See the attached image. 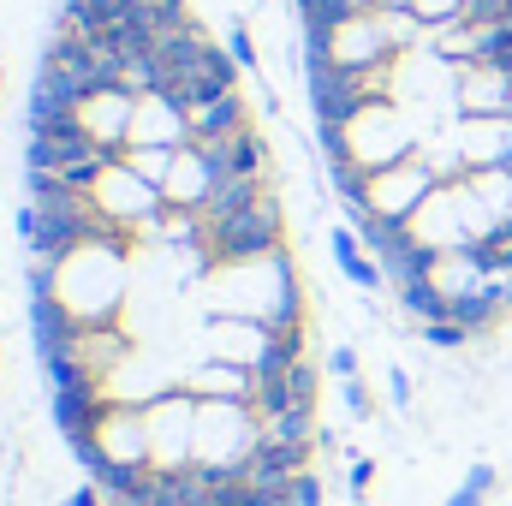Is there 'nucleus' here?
<instances>
[{
  "instance_id": "obj_1",
  "label": "nucleus",
  "mask_w": 512,
  "mask_h": 506,
  "mask_svg": "<svg viewBox=\"0 0 512 506\" xmlns=\"http://www.w3.org/2000/svg\"><path fill=\"white\" fill-rule=\"evenodd\" d=\"M197 304L203 316H245V322H268V328H304V286L292 251H262L245 262H209L197 280Z\"/></svg>"
},
{
  "instance_id": "obj_2",
  "label": "nucleus",
  "mask_w": 512,
  "mask_h": 506,
  "mask_svg": "<svg viewBox=\"0 0 512 506\" xmlns=\"http://www.w3.org/2000/svg\"><path fill=\"white\" fill-rule=\"evenodd\" d=\"M328 161H352L364 173H387L399 161H411L417 149V131H411V114L399 102H364L346 126H316Z\"/></svg>"
},
{
  "instance_id": "obj_3",
  "label": "nucleus",
  "mask_w": 512,
  "mask_h": 506,
  "mask_svg": "<svg viewBox=\"0 0 512 506\" xmlns=\"http://www.w3.org/2000/svg\"><path fill=\"white\" fill-rule=\"evenodd\" d=\"M54 304L72 322H84V328L120 322V310H126V239L120 245H90V251H78L72 262H60Z\"/></svg>"
},
{
  "instance_id": "obj_4",
  "label": "nucleus",
  "mask_w": 512,
  "mask_h": 506,
  "mask_svg": "<svg viewBox=\"0 0 512 506\" xmlns=\"http://www.w3.org/2000/svg\"><path fill=\"white\" fill-rule=\"evenodd\" d=\"M197 352L215 364H239L251 376L286 370L292 358H304V328H268V322H245V316H203Z\"/></svg>"
},
{
  "instance_id": "obj_5",
  "label": "nucleus",
  "mask_w": 512,
  "mask_h": 506,
  "mask_svg": "<svg viewBox=\"0 0 512 506\" xmlns=\"http://www.w3.org/2000/svg\"><path fill=\"white\" fill-rule=\"evenodd\" d=\"M262 447V423L256 405L239 399H197V471L209 477H239L251 465V453Z\"/></svg>"
},
{
  "instance_id": "obj_6",
  "label": "nucleus",
  "mask_w": 512,
  "mask_h": 506,
  "mask_svg": "<svg viewBox=\"0 0 512 506\" xmlns=\"http://www.w3.org/2000/svg\"><path fill=\"white\" fill-rule=\"evenodd\" d=\"M78 465L90 471V483L114 477V471H149V429H143V405H108L102 423L72 441Z\"/></svg>"
},
{
  "instance_id": "obj_7",
  "label": "nucleus",
  "mask_w": 512,
  "mask_h": 506,
  "mask_svg": "<svg viewBox=\"0 0 512 506\" xmlns=\"http://www.w3.org/2000/svg\"><path fill=\"white\" fill-rule=\"evenodd\" d=\"M280 245H286V215L268 191L251 197L245 209H233V215L203 221V256L209 262H245V256L280 251Z\"/></svg>"
},
{
  "instance_id": "obj_8",
  "label": "nucleus",
  "mask_w": 512,
  "mask_h": 506,
  "mask_svg": "<svg viewBox=\"0 0 512 506\" xmlns=\"http://www.w3.org/2000/svg\"><path fill=\"white\" fill-rule=\"evenodd\" d=\"M143 429H149V471L179 477L197 459V393L191 387H167L161 399L143 405Z\"/></svg>"
},
{
  "instance_id": "obj_9",
  "label": "nucleus",
  "mask_w": 512,
  "mask_h": 506,
  "mask_svg": "<svg viewBox=\"0 0 512 506\" xmlns=\"http://www.w3.org/2000/svg\"><path fill=\"white\" fill-rule=\"evenodd\" d=\"M90 203H96V209H102V215H108L126 239H143V227L167 209V197H161L149 179H137L120 155H114V161L90 179Z\"/></svg>"
},
{
  "instance_id": "obj_10",
  "label": "nucleus",
  "mask_w": 512,
  "mask_h": 506,
  "mask_svg": "<svg viewBox=\"0 0 512 506\" xmlns=\"http://www.w3.org/2000/svg\"><path fill=\"white\" fill-rule=\"evenodd\" d=\"M114 155L102 149V143H90L78 126L66 131H42V137H30V149H24V167H48V173H66L78 191H90V179L108 167Z\"/></svg>"
},
{
  "instance_id": "obj_11",
  "label": "nucleus",
  "mask_w": 512,
  "mask_h": 506,
  "mask_svg": "<svg viewBox=\"0 0 512 506\" xmlns=\"http://www.w3.org/2000/svg\"><path fill=\"white\" fill-rule=\"evenodd\" d=\"M435 185H441V179L411 155V161H399V167H387V173H370V185H364V209H370L376 221L405 227V221L423 209V197H429Z\"/></svg>"
},
{
  "instance_id": "obj_12",
  "label": "nucleus",
  "mask_w": 512,
  "mask_h": 506,
  "mask_svg": "<svg viewBox=\"0 0 512 506\" xmlns=\"http://www.w3.org/2000/svg\"><path fill=\"white\" fill-rule=\"evenodd\" d=\"M441 137L465 155L471 173L512 167V120H501V114H459V120L441 126Z\"/></svg>"
},
{
  "instance_id": "obj_13",
  "label": "nucleus",
  "mask_w": 512,
  "mask_h": 506,
  "mask_svg": "<svg viewBox=\"0 0 512 506\" xmlns=\"http://www.w3.org/2000/svg\"><path fill=\"white\" fill-rule=\"evenodd\" d=\"M185 143H191V114H185L167 90L137 96V114H131L126 149H185Z\"/></svg>"
},
{
  "instance_id": "obj_14",
  "label": "nucleus",
  "mask_w": 512,
  "mask_h": 506,
  "mask_svg": "<svg viewBox=\"0 0 512 506\" xmlns=\"http://www.w3.org/2000/svg\"><path fill=\"white\" fill-rule=\"evenodd\" d=\"M405 239L411 245H423V251H465L471 245V233H465V221H459V197H453V185H435L429 197H423V209L405 221Z\"/></svg>"
},
{
  "instance_id": "obj_15",
  "label": "nucleus",
  "mask_w": 512,
  "mask_h": 506,
  "mask_svg": "<svg viewBox=\"0 0 512 506\" xmlns=\"http://www.w3.org/2000/svg\"><path fill=\"white\" fill-rule=\"evenodd\" d=\"M131 114H137V96L131 90H90L84 102H78V131L90 137V143H102L108 155H120L131 137Z\"/></svg>"
},
{
  "instance_id": "obj_16",
  "label": "nucleus",
  "mask_w": 512,
  "mask_h": 506,
  "mask_svg": "<svg viewBox=\"0 0 512 506\" xmlns=\"http://www.w3.org/2000/svg\"><path fill=\"white\" fill-rule=\"evenodd\" d=\"M256 411H316V370L310 358H292L286 370L256 376Z\"/></svg>"
},
{
  "instance_id": "obj_17",
  "label": "nucleus",
  "mask_w": 512,
  "mask_h": 506,
  "mask_svg": "<svg viewBox=\"0 0 512 506\" xmlns=\"http://www.w3.org/2000/svg\"><path fill=\"white\" fill-rule=\"evenodd\" d=\"M209 191H215V167H209V155H203L197 143L173 149V167H167L161 197H167L173 209H203V203H209Z\"/></svg>"
},
{
  "instance_id": "obj_18",
  "label": "nucleus",
  "mask_w": 512,
  "mask_h": 506,
  "mask_svg": "<svg viewBox=\"0 0 512 506\" xmlns=\"http://www.w3.org/2000/svg\"><path fill=\"white\" fill-rule=\"evenodd\" d=\"M179 387H191L197 399H239V405H251L256 399V376L251 370H239V364H215V358H197Z\"/></svg>"
},
{
  "instance_id": "obj_19",
  "label": "nucleus",
  "mask_w": 512,
  "mask_h": 506,
  "mask_svg": "<svg viewBox=\"0 0 512 506\" xmlns=\"http://www.w3.org/2000/svg\"><path fill=\"white\" fill-rule=\"evenodd\" d=\"M245 126H251V108H245V96H239V90H233V96H221V102L191 108V143H197V149H215V143L239 137Z\"/></svg>"
},
{
  "instance_id": "obj_20",
  "label": "nucleus",
  "mask_w": 512,
  "mask_h": 506,
  "mask_svg": "<svg viewBox=\"0 0 512 506\" xmlns=\"http://www.w3.org/2000/svg\"><path fill=\"white\" fill-rule=\"evenodd\" d=\"M209 155V167H215V185L221 179H262V167H268V143L256 137V126H245L239 137H227V143H215V149H203Z\"/></svg>"
},
{
  "instance_id": "obj_21",
  "label": "nucleus",
  "mask_w": 512,
  "mask_h": 506,
  "mask_svg": "<svg viewBox=\"0 0 512 506\" xmlns=\"http://www.w3.org/2000/svg\"><path fill=\"white\" fill-rule=\"evenodd\" d=\"M328 245H334V262H340V274H346L358 292H382V286H387L382 262L364 251V239H358L352 227H334V239H328Z\"/></svg>"
},
{
  "instance_id": "obj_22",
  "label": "nucleus",
  "mask_w": 512,
  "mask_h": 506,
  "mask_svg": "<svg viewBox=\"0 0 512 506\" xmlns=\"http://www.w3.org/2000/svg\"><path fill=\"white\" fill-rule=\"evenodd\" d=\"M268 447H316V411H256Z\"/></svg>"
},
{
  "instance_id": "obj_23",
  "label": "nucleus",
  "mask_w": 512,
  "mask_h": 506,
  "mask_svg": "<svg viewBox=\"0 0 512 506\" xmlns=\"http://www.w3.org/2000/svg\"><path fill=\"white\" fill-rule=\"evenodd\" d=\"M399 310H411L423 328H429V322H453V304H447V298H441L429 280H411V286H399Z\"/></svg>"
},
{
  "instance_id": "obj_24",
  "label": "nucleus",
  "mask_w": 512,
  "mask_h": 506,
  "mask_svg": "<svg viewBox=\"0 0 512 506\" xmlns=\"http://www.w3.org/2000/svg\"><path fill=\"white\" fill-rule=\"evenodd\" d=\"M120 161H126L137 179H149L161 191L167 185V167H173V149H120Z\"/></svg>"
},
{
  "instance_id": "obj_25",
  "label": "nucleus",
  "mask_w": 512,
  "mask_h": 506,
  "mask_svg": "<svg viewBox=\"0 0 512 506\" xmlns=\"http://www.w3.org/2000/svg\"><path fill=\"white\" fill-rule=\"evenodd\" d=\"M429 30H447V24H459V18H471V0H417L411 6Z\"/></svg>"
},
{
  "instance_id": "obj_26",
  "label": "nucleus",
  "mask_w": 512,
  "mask_h": 506,
  "mask_svg": "<svg viewBox=\"0 0 512 506\" xmlns=\"http://www.w3.org/2000/svg\"><path fill=\"white\" fill-rule=\"evenodd\" d=\"M489 495H495V465H471L465 489H459V495H447V506H483Z\"/></svg>"
},
{
  "instance_id": "obj_27",
  "label": "nucleus",
  "mask_w": 512,
  "mask_h": 506,
  "mask_svg": "<svg viewBox=\"0 0 512 506\" xmlns=\"http://www.w3.org/2000/svg\"><path fill=\"white\" fill-rule=\"evenodd\" d=\"M423 340H429L435 352H459V346H471L477 334H471V328H459V322H429V328H423Z\"/></svg>"
},
{
  "instance_id": "obj_28",
  "label": "nucleus",
  "mask_w": 512,
  "mask_h": 506,
  "mask_svg": "<svg viewBox=\"0 0 512 506\" xmlns=\"http://www.w3.org/2000/svg\"><path fill=\"white\" fill-rule=\"evenodd\" d=\"M286 506H322V477L316 471H298L286 483Z\"/></svg>"
},
{
  "instance_id": "obj_29",
  "label": "nucleus",
  "mask_w": 512,
  "mask_h": 506,
  "mask_svg": "<svg viewBox=\"0 0 512 506\" xmlns=\"http://www.w3.org/2000/svg\"><path fill=\"white\" fill-rule=\"evenodd\" d=\"M340 393H346V411H352L358 423H370V417H376V399H370L364 376H358V381H340Z\"/></svg>"
},
{
  "instance_id": "obj_30",
  "label": "nucleus",
  "mask_w": 512,
  "mask_h": 506,
  "mask_svg": "<svg viewBox=\"0 0 512 506\" xmlns=\"http://www.w3.org/2000/svg\"><path fill=\"white\" fill-rule=\"evenodd\" d=\"M346 483H352V501H364L370 495V483H376V459H346Z\"/></svg>"
},
{
  "instance_id": "obj_31",
  "label": "nucleus",
  "mask_w": 512,
  "mask_h": 506,
  "mask_svg": "<svg viewBox=\"0 0 512 506\" xmlns=\"http://www.w3.org/2000/svg\"><path fill=\"white\" fill-rule=\"evenodd\" d=\"M227 54H233V60H239L245 72H256V42H251V30H245V24H239V30L227 36Z\"/></svg>"
},
{
  "instance_id": "obj_32",
  "label": "nucleus",
  "mask_w": 512,
  "mask_h": 506,
  "mask_svg": "<svg viewBox=\"0 0 512 506\" xmlns=\"http://www.w3.org/2000/svg\"><path fill=\"white\" fill-rule=\"evenodd\" d=\"M387 399H393V405H411V376H405L399 364L387 370Z\"/></svg>"
},
{
  "instance_id": "obj_33",
  "label": "nucleus",
  "mask_w": 512,
  "mask_h": 506,
  "mask_svg": "<svg viewBox=\"0 0 512 506\" xmlns=\"http://www.w3.org/2000/svg\"><path fill=\"white\" fill-rule=\"evenodd\" d=\"M60 506H108V495H102L96 483H84V489H72V495H66Z\"/></svg>"
},
{
  "instance_id": "obj_34",
  "label": "nucleus",
  "mask_w": 512,
  "mask_h": 506,
  "mask_svg": "<svg viewBox=\"0 0 512 506\" xmlns=\"http://www.w3.org/2000/svg\"><path fill=\"white\" fill-rule=\"evenodd\" d=\"M334 376H340V381H358V352H352V346H340V352H334Z\"/></svg>"
},
{
  "instance_id": "obj_35",
  "label": "nucleus",
  "mask_w": 512,
  "mask_h": 506,
  "mask_svg": "<svg viewBox=\"0 0 512 506\" xmlns=\"http://www.w3.org/2000/svg\"><path fill=\"white\" fill-rule=\"evenodd\" d=\"M370 6H382V12H411L417 0H370Z\"/></svg>"
},
{
  "instance_id": "obj_36",
  "label": "nucleus",
  "mask_w": 512,
  "mask_h": 506,
  "mask_svg": "<svg viewBox=\"0 0 512 506\" xmlns=\"http://www.w3.org/2000/svg\"><path fill=\"white\" fill-rule=\"evenodd\" d=\"M167 6H185V0H167Z\"/></svg>"
},
{
  "instance_id": "obj_37",
  "label": "nucleus",
  "mask_w": 512,
  "mask_h": 506,
  "mask_svg": "<svg viewBox=\"0 0 512 506\" xmlns=\"http://www.w3.org/2000/svg\"><path fill=\"white\" fill-rule=\"evenodd\" d=\"M0 84H6V72H0Z\"/></svg>"
}]
</instances>
